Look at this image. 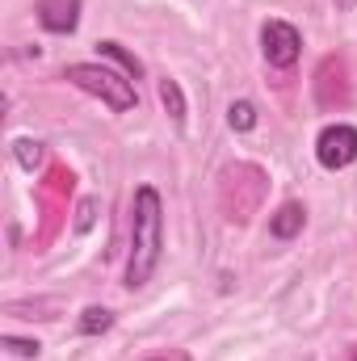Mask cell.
Masks as SVG:
<instances>
[{
    "mask_svg": "<svg viewBox=\"0 0 357 361\" xmlns=\"http://www.w3.org/2000/svg\"><path fill=\"white\" fill-rule=\"evenodd\" d=\"M76 328H80V336H101V332L114 328V311H105V307H85L80 319H76Z\"/></svg>",
    "mask_w": 357,
    "mask_h": 361,
    "instance_id": "9",
    "label": "cell"
},
{
    "mask_svg": "<svg viewBox=\"0 0 357 361\" xmlns=\"http://www.w3.org/2000/svg\"><path fill=\"white\" fill-rule=\"evenodd\" d=\"M164 257V202L156 185H139L131 197V257H126V286L143 290Z\"/></svg>",
    "mask_w": 357,
    "mask_h": 361,
    "instance_id": "1",
    "label": "cell"
},
{
    "mask_svg": "<svg viewBox=\"0 0 357 361\" xmlns=\"http://www.w3.org/2000/svg\"><path fill=\"white\" fill-rule=\"evenodd\" d=\"M97 55H101V59H109V63H118V68H122L131 80H139V76H143V63H139V59H135V55H131L122 42H114V38L97 42Z\"/></svg>",
    "mask_w": 357,
    "mask_h": 361,
    "instance_id": "8",
    "label": "cell"
},
{
    "mask_svg": "<svg viewBox=\"0 0 357 361\" xmlns=\"http://www.w3.org/2000/svg\"><path fill=\"white\" fill-rule=\"evenodd\" d=\"M147 361H169V357H147Z\"/></svg>",
    "mask_w": 357,
    "mask_h": 361,
    "instance_id": "14",
    "label": "cell"
},
{
    "mask_svg": "<svg viewBox=\"0 0 357 361\" xmlns=\"http://www.w3.org/2000/svg\"><path fill=\"white\" fill-rule=\"evenodd\" d=\"M303 227H307V206H303V202H282V206L269 214V235H273V240H294Z\"/></svg>",
    "mask_w": 357,
    "mask_h": 361,
    "instance_id": "6",
    "label": "cell"
},
{
    "mask_svg": "<svg viewBox=\"0 0 357 361\" xmlns=\"http://www.w3.org/2000/svg\"><path fill=\"white\" fill-rule=\"evenodd\" d=\"M63 80L76 85L80 92H89V97H97V101L109 105L114 114H131V109L139 105V92L131 85V76H118V72H109V68H101V63H68Z\"/></svg>",
    "mask_w": 357,
    "mask_h": 361,
    "instance_id": "2",
    "label": "cell"
},
{
    "mask_svg": "<svg viewBox=\"0 0 357 361\" xmlns=\"http://www.w3.org/2000/svg\"><path fill=\"white\" fill-rule=\"evenodd\" d=\"M13 156H17V164H21L25 173H34V169H42L47 147H42L38 139H13Z\"/></svg>",
    "mask_w": 357,
    "mask_h": 361,
    "instance_id": "10",
    "label": "cell"
},
{
    "mask_svg": "<svg viewBox=\"0 0 357 361\" xmlns=\"http://www.w3.org/2000/svg\"><path fill=\"white\" fill-rule=\"evenodd\" d=\"M227 126L240 130V135L253 130V126H257V105H253V101H231V105H227Z\"/></svg>",
    "mask_w": 357,
    "mask_h": 361,
    "instance_id": "11",
    "label": "cell"
},
{
    "mask_svg": "<svg viewBox=\"0 0 357 361\" xmlns=\"http://www.w3.org/2000/svg\"><path fill=\"white\" fill-rule=\"evenodd\" d=\"M34 13H38V25L51 34H72L80 25V0H38Z\"/></svg>",
    "mask_w": 357,
    "mask_h": 361,
    "instance_id": "5",
    "label": "cell"
},
{
    "mask_svg": "<svg viewBox=\"0 0 357 361\" xmlns=\"http://www.w3.org/2000/svg\"><path fill=\"white\" fill-rule=\"evenodd\" d=\"M353 361H357V353H353Z\"/></svg>",
    "mask_w": 357,
    "mask_h": 361,
    "instance_id": "15",
    "label": "cell"
},
{
    "mask_svg": "<svg viewBox=\"0 0 357 361\" xmlns=\"http://www.w3.org/2000/svg\"><path fill=\"white\" fill-rule=\"evenodd\" d=\"M156 92H160V105H164V114L173 118V126H185V114H189V105H185V92H181L177 80H173V76H160Z\"/></svg>",
    "mask_w": 357,
    "mask_h": 361,
    "instance_id": "7",
    "label": "cell"
},
{
    "mask_svg": "<svg viewBox=\"0 0 357 361\" xmlns=\"http://www.w3.org/2000/svg\"><path fill=\"white\" fill-rule=\"evenodd\" d=\"M4 349H8L13 357H25V361H34L38 353H42L38 341H21V336H4Z\"/></svg>",
    "mask_w": 357,
    "mask_h": 361,
    "instance_id": "12",
    "label": "cell"
},
{
    "mask_svg": "<svg viewBox=\"0 0 357 361\" xmlns=\"http://www.w3.org/2000/svg\"><path fill=\"white\" fill-rule=\"evenodd\" d=\"M298 51H303V34L290 21L269 17L265 25H261V55H265L269 68H294Z\"/></svg>",
    "mask_w": 357,
    "mask_h": 361,
    "instance_id": "4",
    "label": "cell"
},
{
    "mask_svg": "<svg viewBox=\"0 0 357 361\" xmlns=\"http://www.w3.org/2000/svg\"><path fill=\"white\" fill-rule=\"evenodd\" d=\"M97 206H101L97 197H85V202L76 206V231H80V235L92 227V219H97Z\"/></svg>",
    "mask_w": 357,
    "mask_h": 361,
    "instance_id": "13",
    "label": "cell"
},
{
    "mask_svg": "<svg viewBox=\"0 0 357 361\" xmlns=\"http://www.w3.org/2000/svg\"><path fill=\"white\" fill-rule=\"evenodd\" d=\"M315 160H320L328 173L349 169V164L357 160V126H349V122H332V126H324L320 139H315Z\"/></svg>",
    "mask_w": 357,
    "mask_h": 361,
    "instance_id": "3",
    "label": "cell"
}]
</instances>
